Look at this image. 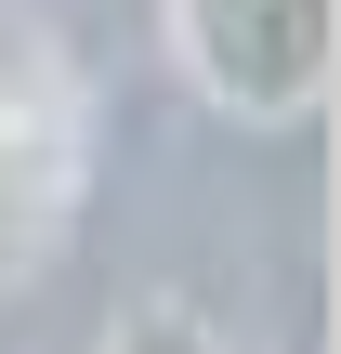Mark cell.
Masks as SVG:
<instances>
[{
    "mask_svg": "<svg viewBox=\"0 0 341 354\" xmlns=\"http://www.w3.org/2000/svg\"><path fill=\"white\" fill-rule=\"evenodd\" d=\"M92 354H223V342H210L184 302H131V315H118V328H105Z\"/></svg>",
    "mask_w": 341,
    "mask_h": 354,
    "instance_id": "3957f363",
    "label": "cell"
},
{
    "mask_svg": "<svg viewBox=\"0 0 341 354\" xmlns=\"http://www.w3.org/2000/svg\"><path fill=\"white\" fill-rule=\"evenodd\" d=\"M171 53L237 131H302L341 79V0H171Z\"/></svg>",
    "mask_w": 341,
    "mask_h": 354,
    "instance_id": "7a4b0ae2",
    "label": "cell"
},
{
    "mask_svg": "<svg viewBox=\"0 0 341 354\" xmlns=\"http://www.w3.org/2000/svg\"><path fill=\"white\" fill-rule=\"evenodd\" d=\"M79 197H92V92L53 53V26L0 13V302L66 250Z\"/></svg>",
    "mask_w": 341,
    "mask_h": 354,
    "instance_id": "6da1fadb",
    "label": "cell"
}]
</instances>
